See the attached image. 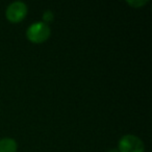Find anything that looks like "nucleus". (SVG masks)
<instances>
[{"instance_id":"nucleus-1","label":"nucleus","mask_w":152,"mask_h":152,"mask_svg":"<svg viewBox=\"0 0 152 152\" xmlns=\"http://www.w3.org/2000/svg\"><path fill=\"white\" fill-rule=\"evenodd\" d=\"M51 34V28L43 21L34 22L26 30V38L34 44H42L46 42Z\"/></svg>"},{"instance_id":"nucleus-4","label":"nucleus","mask_w":152,"mask_h":152,"mask_svg":"<svg viewBox=\"0 0 152 152\" xmlns=\"http://www.w3.org/2000/svg\"><path fill=\"white\" fill-rule=\"evenodd\" d=\"M18 144L12 137H3L0 140V152H17Z\"/></svg>"},{"instance_id":"nucleus-2","label":"nucleus","mask_w":152,"mask_h":152,"mask_svg":"<svg viewBox=\"0 0 152 152\" xmlns=\"http://www.w3.org/2000/svg\"><path fill=\"white\" fill-rule=\"evenodd\" d=\"M119 152H145V145L139 137L134 134H125L118 144Z\"/></svg>"},{"instance_id":"nucleus-6","label":"nucleus","mask_w":152,"mask_h":152,"mask_svg":"<svg viewBox=\"0 0 152 152\" xmlns=\"http://www.w3.org/2000/svg\"><path fill=\"white\" fill-rule=\"evenodd\" d=\"M43 20H44V23H46V24H48L49 25V23H50L51 21L53 20V13L51 11H46L44 14H43Z\"/></svg>"},{"instance_id":"nucleus-7","label":"nucleus","mask_w":152,"mask_h":152,"mask_svg":"<svg viewBox=\"0 0 152 152\" xmlns=\"http://www.w3.org/2000/svg\"><path fill=\"white\" fill-rule=\"evenodd\" d=\"M107 152H119V151H118V149H110V150H108Z\"/></svg>"},{"instance_id":"nucleus-3","label":"nucleus","mask_w":152,"mask_h":152,"mask_svg":"<svg viewBox=\"0 0 152 152\" xmlns=\"http://www.w3.org/2000/svg\"><path fill=\"white\" fill-rule=\"evenodd\" d=\"M28 13L27 5L22 1H14L7 5L5 17L11 23H19L25 19Z\"/></svg>"},{"instance_id":"nucleus-5","label":"nucleus","mask_w":152,"mask_h":152,"mask_svg":"<svg viewBox=\"0 0 152 152\" xmlns=\"http://www.w3.org/2000/svg\"><path fill=\"white\" fill-rule=\"evenodd\" d=\"M149 2V1H148V0H145V1H144V0H132V1H127V4L128 5H130V7H132L133 9H139V7H145L146 4H147V3Z\"/></svg>"}]
</instances>
